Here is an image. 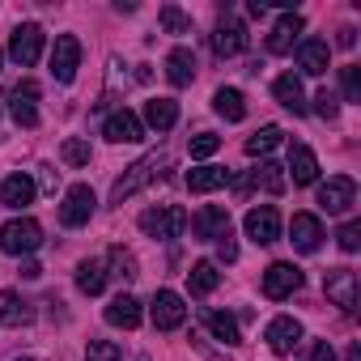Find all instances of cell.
<instances>
[{"instance_id":"obj_24","label":"cell","mask_w":361,"mask_h":361,"mask_svg":"<svg viewBox=\"0 0 361 361\" xmlns=\"http://www.w3.org/2000/svg\"><path fill=\"white\" fill-rule=\"evenodd\" d=\"M106 323H111V327H123V331L140 327V302H136L132 293H119V298L106 306Z\"/></svg>"},{"instance_id":"obj_16","label":"cell","mask_w":361,"mask_h":361,"mask_svg":"<svg viewBox=\"0 0 361 361\" xmlns=\"http://www.w3.org/2000/svg\"><path fill=\"white\" fill-rule=\"evenodd\" d=\"M102 136L115 140V145H136V140H145V123L132 111H111L106 123H102Z\"/></svg>"},{"instance_id":"obj_43","label":"cell","mask_w":361,"mask_h":361,"mask_svg":"<svg viewBox=\"0 0 361 361\" xmlns=\"http://www.w3.org/2000/svg\"><path fill=\"white\" fill-rule=\"evenodd\" d=\"M310 361H336V348H331L327 340H319V344L310 348Z\"/></svg>"},{"instance_id":"obj_8","label":"cell","mask_w":361,"mask_h":361,"mask_svg":"<svg viewBox=\"0 0 361 361\" xmlns=\"http://www.w3.org/2000/svg\"><path fill=\"white\" fill-rule=\"evenodd\" d=\"M77 68H81V39L77 35H60L56 47H51V77L60 85H68L77 77Z\"/></svg>"},{"instance_id":"obj_4","label":"cell","mask_w":361,"mask_h":361,"mask_svg":"<svg viewBox=\"0 0 361 361\" xmlns=\"http://www.w3.org/2000/svg\"><path fill=\"white\" fill-rule=\"evenodd\" d=\"M39 56H43V26H35V22L18 26L13 39H9V60H13L18 68H35Z\"/></svg>"},{"instance_id":"obj_11","label":"cell","mask_w":361,"mask_h":361,"mask_svg":"<svg viewBox=\"0 0 361 361\" xmlns=\"http://www.w3.org/2000/svg\"><path fill=\"white\" fill-rule=\"evenodd\" d=\"M39 81H18V90L9 94V115L18 128H39Z\"/></svg>"},{"instance_id":"obj_33","label":"cell","mask_w":361,"mask_h":361,"mask_svg":"<svg viewBox=\"0 0 361 361\" xmlns=\"http://www.w3.org/2000/svg\"><path fill=\"white\" fill-rule=\"evenodd\" d=\"M281 136H285V132H281L276 123H268V128H259L255 136H247V153H251V157H264V153H272V149L281 145Z\"/></svg>"},{"instance_id":"obj_34","label":"cell","mask_w":361,"mask_h":361,"mask_svg":"<svg viewBox=\"0 0 361 361\" xmlns=\"http://www.w3.org/2000/svg\"><path fill=\"white\" fill-rule=\"evenodd\" d=\"M157 18H161V30H166V35H192V18L178 9V5H161Z\"/></svg>"},{"instance_id":"obj_51","label":"cell","mask_w":361,"mask_h":361,"mask_svg":"<svg viewBox=\"0 0 361 361\" xmlns=\"http://www.w3.org/2000/svg\"><path fill=\"white\" fill-rule=\"evenodd\" d=\"M0 64H5V56H0Z\"/></svg>"},{"instance_id":"obj_26","label":"cell","mask_w":361,"mask_h":361,"mask_svg":"<svg viewBox=\"0 0 361 361\" xmlns=\"http://www.w3.org/2000/svg\"><path fill=\"white\" fill-rule=\"evenodd\" d=\"M145 123H149L153 132H170V128L178 123V102H174V98H149Z\"/></svg>"},{"instance_id":"obj_47","label":"cell","mask_w":361,"mask_h":361,"mask_svg":"<svg viewBox=\"0 0 361 361\" xmlns=\"http://www.w3.org/2000/svg\"><path fill=\"white\" fill-rule=\"evenodd\" d=\"M247 13H251V18H264V13H268V5H259V0H251V5H247Z\"/></svg>"},{"instance_id":"obj_30","label":"cell","mask_w":361,"mask_h":361,"mask_svg":"<svg viewBox=\"0 0 361 361\" xmlns=\"http://www.w3.org/2000/svg\"><path fill=\"white\" fill-rule=\"evenodd\" d=\"M247 178H251V188H264V192H272V196H281L285 183H289V178H285V166H276V161H259Z\"/></svg>"},{"instance_id":"obj_20","label":"cell","mask_w":361,"mask_h":361,"mask_svg":"<svg viewBox=\"0 0 361 361\" xmlns=\"http://www.w3.org/2000/svg\"><path fill=\"white\" fill-rule=\"evenodd\" d=\"M285 178H293L298 188H310L314 178H319V157L306 149V145H293L289 149V174Z\"/></svg>"},{"instance_id":"obj_45","label":"cell","mask_w":361,"mask_h":361,"mask_svg":"<svg viewBox=\"0 0 361 361\" xmlns=\"http://www.w3.org/2000/svg\"><path fill=\"white\" fill-rule=\"evenodd\" d=\"M357 43V30L353 26H340V35H336V47H353Z\"/></svg>"},{"instance_id":"obj_18","label":"cell","mask_w":361,"mask_h":361,"mask_svg":"<svg viewBox=\"0 0 361 361\" xmlns=\"http://www.w3.org/2000/svg\"><path fill=\"white\" fill-rule=\"evenodd\" d=\"M35 196H39V188H35V178L30 174H9L5 183H0V204H9V209H26V204H35Z\"/></svg>"},{"instance_id":"obj_23","label":"cell","mask_w":361,"mask_h":361,"mask_svg":"<svg viewBox=\"0 0 361 361\" xmlns=\"http://www.w3.org/2000/svg\"><path fill=\"white\" fill-rule=\"evenodd\" d=\"M298 64L306 77H323L327 73V43L323 39H302L298 43Z\"/></svg>"},{"instance_id":"obj_41","label":"cell","mask_w":361,"mask_h":361,"mask_svg":"<svg viewBox=\"0 0 361 361\" xmlns=\"http://www.w3.org/2000/svg\"><path fill=\"white\" fill-rule=\"evenodd\" d=\"M336 238H340V251H348V255H353V251L361 247V221H348Z\"/></svg>"},{"instance_id":"obj_6","label":"cell","mask_w":361,"mask_h":361,"mask_svg":"<svg viewBox=\"0 0 361 361\" xmlns=\"http://www.w3.org/2000/svg\"><path fill=\"white\" fill-rule=\"evenodd\" d=\"M94 188L90 183H73L68 192H64V204H60V221L68 226V230H77V226H85L90 217H94Z\"/></svg>"},{"instance_id":"obj_44","label":"cell","mask_w":361,"mask_h":361,"mask_svg":"<svg viewBox=\"0 0 361 361\" xmlns=\"http://www.w3.org/2000/svg\"><path fill=\"white\" fill-rule=\"evenodd\" d=\"M56 183H60V174L43 166V174H39V183H35V188H43V192H56Z\"/></svg>"},{"instance_id":"obj_25","label":"cell","mask_w":361,"mask_h":361,"mask_svg":"<svg viewBox=\"0 0 361 361\" xmlns=\"http://www.w3.org/2000/svg\"><path fill=\"white\" fill-rule=\"evenodd\" d=\"M226 183H230V170H221V166H196V170H188V192H196V196L217 192Z\"/></svg>"},{"instance_id":"obj_19","label":"cell","mask_w":361,"mask_h":361,"mask_svg":"<svg viewBox=\"0 0 361 361\" xmlns=\"http://www.w3.org/2000/svg\"><path fill=\"white\" fill-rule=\"evenodd\" d=\"M302 13H285L276 26H272V35H268V51L272 56H285V51H293V43H298V35H302Z\"/></svg>"},{"instance_id":"obj_13","label":"cell","mask_w":361,"mask_h":361,"mask_svg":"<svg viewBox=\"0 0 361 361\" xmlns=\"http://www.w3.org/2000/svg\"><path fill=\"white\" fill-rule=\"evenodd\" d=\"M289 243H293L302 255H314V251L323 247V226H319V217H314V213H293V221H289Z\"/></svg>"},{"instance_id":"obj_32","label":"cell","mask_w":361,"mask_h":361,"mask_svg":"<svg viewBox=\"0 0 361 361\" xmlns=\"http://www.w3.org/2000/svg\"><path fill=\"white\" fill-rule=\"evenodd\" d=\"M77 289L90 293V298L106 289V268H102V259H85V264L77 268Z\"/></svg>"},{"instance_id":"obj_2","label":"cell","mask_w":361,"mask_h":361,"mask_svg":"<svg viewBox=\"0 0 361 361\" xmlns=\"http://www.w3.org/2000/svg\"><path fill=\"white\" fill-rule=\"evenodd\" d=\"M43 247V226L35 221V217H13L5 230H0V251L5 255H30V251H39Z\"/></svg>"},{"instance_id":"obj_37","label":"cell","mask_w":361,"mask_h":361,"mask_svg":"<svg viewBox=\"0 0 361 361\" xmlns=\"http://www.w3.org/2000/svg\"><path fill=\"white\" fill-rule=\"evenodd\" d=\"M340 85H344V98L348 102H361V68L357 64H344L340 68Z\"/></svg>"},{"instance_id":"obj_35","label":"cell","mask_w":361,"mask_h":361,"mask_svg":"<svg viewBox=\"0 0 361 361\" xmlns=\"http://www.w3.org/2000/svg\"><path fill=\"white\" fill-rule=\"evenodd\" d=\"M106 259H111V268H115V276H119V281H136V276H140V268H136V255H132V251L111 247V255H106Z\"/></svg>"},{"instance_id":"obj_46","label":"cell","mask_w":361,"mask_h":361,"mask_svg":"<svg viewBox=\"0 0 361 361\" xmlns=\"http://www.w3.org/2000/svg\"><path fill=\"white\" fill-rule=\"evenodd\" d=\"M22 276H26V281H39V276H43V268H39L35 259H26V264H22Z\"/></svg>"},{"instance_id":"obj_38","label":"cell","mask_w":361,"mask_h":361,"mask_svg":"<svg viewBox=\"0 0 361 361\" xmlns=\"http://www.w3.org/2000/svg\"><path fill=\"white\" fill-rule=\"evenodd\" d=\"M314 115H319V119H336V115H340V98H336L331 90H319V94H314Z\"/></svg>"},{"instance_id":"obj_39","label":"cell","mask_w":361,"mask_h":361,"mask_svg":"<svg viewBox=\"0 0 361 361\" xmlns=\"http://www.w3.org/2000/svg\"><path fill=\"white\" fill-rule=\"evenodd\" d=\"M217 149H221V136H213V132L192 136V157H213Z\"/></svg>"},{"instance_id":"obj_17","label":"cell","mask_w":361,"mask_h":361,"mask_svg":"<svg viewBox=\"0 0 361 361\" xmlns=\"http://www.w3.org/2000/svg\"><path fill=\"white\" fill-rule=\"evenodd\" d=\"M188 226H192V234H196L200 243H217V238L230 230V213H226L221 204H204Z\"/></svg>"},{"instance_id":"obj_28","label":"cell","mask_w":361,"mask_h":361,"mask_svg":"<svg viewBox=\"0 0 361 361\" xmlns=\"http://www.w3.org/2000/svg\"><path fill=\"white\" fill-rule=\"evenodd\" d=\"M213 111H217L221 119L238 123V119L247 115V98H243V90H234V85H221V90L213 94Z\"/></svg>"},{"instance_id":"obj_7","label":"cell","mask_w":361,"mask_h":361,"mask_svg":"<svg viewBox=\"0 0 361 361\" xmlns=\"http://www.w3.org/2000/svg\"><path fill=\"white\" fill-rule=\"evenodd\" d=\"M323 293H327L331 306H340L344 314H353L357 310V272L353 268H331L323 276Z\"/></svg>"},{"instance_id":"obj_27","label":"cell","mask_w":361,"mask_h":361,"mask_svg":"<svg viewBox=\"0 0 361 361\" xmlns=\"http://www.w3.org/2000/svg\"><path fill=\"white\" fill-rule=\"evenodd\" d=\"M217 285H221V272H217V264H213V259L192 264V272H188V289H192V298H209Z\"/></svg>"},{"instance_id":"obj_5","label":"cell","mask_w":361,"mask_h":361,"mask_svg":"<svg viewBox=\"0 0 361 361\" xmlns=\"http://www.w3.org/2000/svg\"><path fill=\"white\" fill-rule=\"evenodd\" d=\"M353 204H357V183H353L348 174H331L327 183L319 188V209L323 213L336 217V213H348Z\"/></svg>"},{"instance_id":"obj_31","label":"cell","mask_w":361,"mask_h":361,"mask_svg":"<svg viewBox=\"0 0 361 361\" xmlns=\"http://www.w3.org/2000/svg\"><path fill=\"white\" fill-rule=\"evenodd\" d=\"M35 319V310L18 298V293H0V323H5V327H22V323H30Z\"/></svg>"},{"instance_id":"obj_21","label":"cell","mask_w":361,"mask_h":361,"mask_svg":"<svg viewBox=\"0 0 361 361\" xmlns=\"http://www.w3.org/2000/svg\"><path fill=\"white\" fill-rule=\"evenodd\" d=\"M166 77H170L174 90H188V85L196 81V56H192L188 47H174V51L166 56Z\"/></svg>"},{"instance_id":"obj_29","label":"cell","mask_w":361,"mask_h":361,"mask_svg":"<svg viewBox=\"0 0 361 361\" xmlns=\"http://www.w3.org/2000/svg\"><path fill=\"white\" fill-rule=\"evenodd\" d=\"M200 319L209 323V331H213L221 344H230V348L243 344V331H238V319H234V314H226V310H204Z\"/></svg>"},{"instance_id":"obj_9","label":"cell","mask_w":361,"mask_h":361,"mask_svg":"<svg viewBox=\"0 0 361 361\" xmlns=\"http://www.w3.org/2000/svg\"><path fill=\"white\" fill-rule=\"evenodd\" d=\"M302 289V268H293V264H268V272H264V298H272V302H285V298H293Z\"/></svg>"},{"instance_id":"obj_15","label":"cell","mask_w":361,"mask_h":361,"mask_svg":"<svg viewBox=\"0 0 361 361\" xmlns=\"http://www.w3.org/2000/svg\"><path fill=\"white\" fill-rule=\"evenodd\" d=\"M213 51H217L221 60L243 56V51H247V26H243V22H234V18H221V22H217V30H213Z\"/></svg>"},{"instance_id":"obj_50","label":"cell","mask_w":361,"mask_h":361,"mask_svg":"<svg viewBox=\"0 0 361 361\" xmlns=\"http://www.w3.org/2000/svg\"><path fill=\"white\" fill-rule=\"evenodd\" d=\"M22 361H35V357H22Z\"/></svg>"},{"instance_id":"obj_12","label":"cell","mask_w":361,"mask_h":361,"mask_svg":"<svg viewBox=\"0 0 361 361\" xmlns=\"http://www.w3.org/2000/svg\"><path fill=\"white\" fill-rule=\"evenodd\" d=\"M243 226H247L251 243H259V247H272V243L281 238V213H276L272 204H259V209H251Z\"/></svg>"},{"instance_id":"obj_10","label":"cell","mask_w":361,"mask_h":361,"mask_svg":"<svg viewBox=\"0 0 361 361\" xmlns=\"http://www.w3.org/2000/svg\"><path fill=\"white\" fill-rule=\"evenodd\" d=\"M149 314H153V327H157V331H174V327H183L188 306H183V298H178L174 289H161V293L153 298Z\"/></svg>"},{"instance_id":"obj_14","label":"cell","mask_w":361,"mask_h":361,"mask_svg":"<svg viewBox=\"0 0 361 361\" xmlns=\"http://www.w3.org/2000/svg\"><path fill=\"white\" fill-rule=\"evenodd\" d=\"M264 340H268V348H272L276 357H285V353H293V348H298V340H302V323H298L293 314H276V319L268 323Z\"/></svg>"},{"instance_id":"obj_48","label":"cell","mask_w":361,"mask_h":361,"mask_svg":"<svg viewBox=\"0 0 361 361\" xmlns=\"http://www.w3.org/2000/svg\"><path fill=\"white\" fill-rule=\"evenodd\" d=\"M344 361H361V348H357V344H353V348H348V357H344Z\"/></svg>"},{"instance_id":"obj_1","label":"cell","mask_w":361,"mask_h":361,"mask_svg":"<svg viewBox=\"0 0 361 361\" xmlns=\"http://www.w3.org/2000/svg\"><path fill=\"white\" fill-rule=\"evenodd\" d=\"M166 166H170V153H149V157H140L136 166H128V170L115 178V188H111V204L132 200L140 188H149L153 178H161V174H166Z\"/></svg>"},{"instance_id":"obj_22","label":"cell","mask_w":361,"mask_h":361,"mask_svg":"<svg viewBox=\"0 0 361 361\" xmlns=\"http://www.w3.org/2000/svg\"><path fill=\"white\" fill-rule=\"evenodd\" d=\"M272 94H276V102H281L285 111H293V115H306V90H302V81H298L293 73L276 77V81H272Z\"/></svg>"},{"instance_id":"obj_3","label":"cell","mask_w":361,"mask_h":361,"mask_svg":"<svg viewBox=\"0 0 361 361\" xmlns=\"http://www.w3.org/2000/svg\"><path fill=\"white\" fill-rule=\"evenodd\" d=\"M140 230L149 234V238H161V243H170V238H178L188 230V213L178 209V204H161V209H149L145 217H140Z\"/></svg>"},{"instance_id":"obj_52","label":"cell","mask_w":361,"mask_h":361,"mask_svg":"<svg viewBox=\"0 0 361 361\" xmlns=\"http://www.w3.org/2000/svg\"><path fill=\"white\" fill-rule=\"evenodd\" d=\"M0 102H5V98H0Z\"/></svg>"},{"instance_id":"obj_42","label":"cell","mask_w":361,"mask_h":361,"mask_svg":"<svg viewBox=\"0 0 361 361\" xmlns=\"http://www.w3.org/2000/svg\"><path fill=\"white\" fill-rule=\"evenodd\" d=\"M217 255H221V264H234V259H238V243H234V230H226V234L217 238Z\"/></svg>"},{"instance_id":"obj_40","label":"cell","mask_w":361,"mask_h":361,"mask_svg":"<svg viewBox=\"0 0 361 361\" xmlns=\"http://www.w3.org/2000/svg\"><path fill=\"white\" fill-rule=\"evenodd\" d=\"M85 361H119V348H115L111 340H90Z\"/></svg>"},{"instance_id":"obj_36","label":"cell","mask_w":361,"mask_h":361,"mask_svg":"<svg viewBox=\"0 0 361 361\" xmlns=\"http://www.w3.org/2000/svg\"><path fill=\"white\" fill-rule=\"evenodd\" d=\"M60 157H64L68 166H90V140L68 136V140H64V149H60Z\"/></svg>"},{"instance_id":"obj_49","label":"cell","mask_w":361,"mask_h":361,"mask_svg":"<svg viewBox=\"0 0 361 361\" xmlns=\"http://www.w3.org/2000/svg\"><path fill=\"white\" fill-rule=\"evenodd\" d=\"M136 361H149V357H136Z\"/></svg>"}]
</instances>
